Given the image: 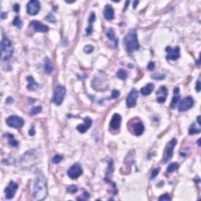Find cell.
<instances>
[{"mask_svg":"<svg viewBox=\"0 0 201 201\" xmlns=\"http://www.w3.org/2000/svg\"><path fill=\"white\" fill-rule=\"evenodd\" d=\"M91 125H92V119L90 117H86L84 119V124L78 125L76 128L80 133H85L87 130L90 129Z\"/></svg>","mask_w":201,"mask_h":201,"instance_id":"e0dca14e","label":"cell"},{"mask_svg":"<svg viewBox=\"0 0 201 201\" xmlns=\"http://www.w3.org/2000/svg\"><path fill=\"white\" fill-rule=\"evenodd\" d=\"M124 43L126 50L129 54H133L134 52L139 50L140 45L135 30H131L126 34V36L124 38Z\"/></svg>","mask_w":201,"mask_h":201,"instance_id":"7a4b0ae2","label":"cell"},{"mask_svg":"<svg viewBox=\"0 0 201 201\" xmlns=\"http://www.w3.org/2000/svg\"><path fill=\"white\" fill-rule=\"evenodd\" d=\"M35 134H36V133H35V129H34V126H32V130L31 129L29 131V135H30V136H34Z\"/></svg>","mask_w":201,"mask_h":201,"instance_id":"7bdbcfd3","label":"cell"},{"mask_svg":"<svg viewBox=\"0 0 201 201\" xmlns=\"http://www.w3.org/2000/svg\"><path fill=\"white\" fill-rule=\"evenodd\" d=\"M152 79L156 80H161L165 79V75L164 74H160V73H156V74H153V75L151 76Z\"/></svg>","mask_w":201,"mask_h":201,"instance_id":"f1b7e54d","label":"cell"},{"mask_svg":"<svg viewBox=\"0 0 201 201\" xmlns=\"http://www.w3.org/2000/svg\"><path fill=\"white\" fill-rule=\"evenodd\" d=\"M31 25L36 31H39V32H47L49 31V27L47 25H45L41 22L37 21H34L31 23Z\"/></svg>","mask_w":201,"mask_h":201,"instance_id":"2e32d148","label":"cell"},{"mask_svg":"<svg viewBox=\"0 0 201 201\" xmlns=\"http://www.w3.org/2000/svg\"><path fill=\"white\" fill-rule=\"evenodd\" d=\"M42 112V107L41 106H36V107H34L32 109H31V114L33 115H36V114L40 113Z\"/></svg>","mask_w":201,"mask_h":201,"instance_id":"d6a6232c","label":"cell"},{"mask_svg":"<svg viewBox=\"0 0 201 201\" xmlns=\"http://www.w3.org/2000/svg\"><path fill=\"white\" fill-rule=\"evenodd\" d=\"M194 105V100L191 97H186L180 101L178 105L179 112H186L191 108Z\"/></svg>","mask_w":201,"mask_h":201,"instance_id":"9c48e42d","label":"cell"},{"mask_svg":"<svg viewBox=\"0 0 201 201\" xmlns=\"http://www.w3.org/2000/svg\"><path fill=\"white\" fill-rule=\"evenodd\" d=\"M178 168H179V164L178 163H170V165L168 166V169H167V172L172 173L177 169H178Z\"/></svg>","mask_w":201,"mask_h":201,"instance_id":"484cf974","label":"cell"},{"mask_svg":"<svg viewBox=\"0 0 201 201\" xmlns=\"http://www.w3.org/2000/svg\"><path fill=\"white\" fill-rule=\"evenodd\" d=\"M155 68V64L154 62H149V65H148V69L149 70V71H152V70H154Z\"/></svg>","mask_w":201,"mask_h":201,"instance_id":"f35d334b","label":"cell"},{"mask_svg":"<svg viewBox=\"0 0 201 201\" xmlns=\"http://www.w3.org/2000/svg\"><path fill=\"white\" fill-rule=\"evenodd\" d=\"M46 19H47L49 22H52V23H54V22L56 21V19L54 17V16L53 15V14H51V13H50L49 15L47 16Z\"/></svg>","mask_w":201,"mask_h":201,"instance_id":"74e56055","label":"cell"},{"mask_svg":"<svg viewBox=\"0 0 201 201\" xmlns=\"http://www.w3.org/2000/svg\"><path fill=\"white\" fill-rule=\"evenodd\" d=\"M44 71L47 72V74H50L51 73L52 71H53V65H52L51 61L47 57L45 59V63H44Z\"/></svg>","mask_w":201,"mask_h":201,"instance_id":"7402d4cb","label":"cell"},{"mask_svg":"<svg viewBox=\"0 0 201 201\" xmlns=\"http://www.w3.org/2000/svg\"><path fill=\"white\" fill-rule=\"evenodd\" d=\"M94 50V47H92V46H90V45H88V46H86L85 48H84V51H85V53H87V54H90V53H92Z\"/></svg>","mask_w":201,"mask_h":201,"instance_id":"8d00e7d4","label":"cell"},{"mask_svg":"<svg viewBox=\"0 0 201 201\" xmlns=\"http://www.w3.org/2000/svg\"><path fill=\"white\" fill-rule=\"evenodd\" d=\"M200 79H199L198 80H197V83H196V91L197 92H200Z\"/></svg>","mask_w":201,"mask_h":201,"instance_id":"ab89813d","label":"cell"},{"mask_svg":"<svg viewBox=\"0 0 201 201\" xmlns=\"http://www.w3.org/2000/svg\"><path fill=\"white\" fill-rule=\"evenodd\" d=\"M83 198H81V199H82V200H87V199L89 198V197H90V194L88 193L87 192H85V193H83Z\"/></svg>","mask_w":201,"mask_h":201,"instance_id":"60d3db41","label":"cell"},{"mask_svg":"<svg viewBox=\"0 0 201 201\" xmlns=\"http://www.w3.org/2000/svg\"><path fill=\"white\" fill-rule=\"evenodd\" d=\"M177 139L176 138H173L171 141H170L169 143H168V146H167V149H166L165 155H164V157H163V162L168 163V161H170V160L172 158L173 156V151H174V149L176 146L177 144Z\"/></svg>","mask_w":201,"mask_h":201,"instance_id":"8992f818","label":"cell"},{"mask_svg":"<svg viewBox=\"0 0 201 201\" xmlns=\"http://www.w3.org/2000/svg\"><path fill=\"white\" fill-rule=\"evenodd\" d=\"M200 129L197 128L195 124H192L189 127V130H188V134H200Z\"/></svg>","mask_w":201,"mask_h":201,"instance_id":"4316f807","label":"cell"},{"mask_svg":"<svg viewBox=\"0 0 201 201\" xmlns=\"http://www.w3.org/2000/svg\"><path fill=\"white\" fill-rule=\"evenodd\" d=\"M5 17H6V13L5 12H2V17H2V19L3 20V19L5 18Z\"/></svg>","mask_w":201,"mask_h":201,"instance_id":"f6af8a7d","label":"cell"},{"mask_svg":"<svg viewBox=\"0 0 201 201\" xmlns=\"http://www.w3.org/2000/svg\"><path fill=\"white\" fill-rule=\"evenodd\" d=\"M40 10V3L36 0L30 1L27 5V11L30 15H36Z\"/></svg>","mask_w":201,"mask_h":201,"instance_id":"8fae6325","label":"cell"},{"mask_svg":"<svg viewBox=\"0 0 201 201\" xmlns=\"http://www.w3.org/2000/svg\"><path fill=\"white\" fill-rule=\"evenodd\" d=\"M62 159H63V157H62L61 155H55L54 157H53L52 161H53V163H59L62 160Z\"/></svg>","mask_w":201,"mask_h":201,"instance_id":"1f68e13d","label":"cell"},{"mask_svg":"<svg viewBox=\"0 0 201 201\" xmlns=\"http://www.w3.org/2000/svg\"><path fill=\"white\" fill-rule=\"evenodd\" d=\"M168 97V89L165 86L160 87V89L156 92V100L159 103H163L165 102L166 99Z\"/></svg>","mask_w":201,"mask_h":201,"instance_id":"9a60e30c","label":"cell"},{"mask_svg":"<svg viewBox=\"0 0 201 201\" xmlns=\"http://www.w3.org/2000/svg\"><path fill=\"white\" fill-rule=\"evenodd\" d=\"M106 36L108 37V39H110L111 41H115L116 42V44L117 45V43H118V39H116V34H115V31L112 29H109L107 30L106 31Z\"/></svg>","mask_w":201,"mask_h":201,"instance_id":"603a6c76","label":"cell"},{"mask_svg":"<svg viewBox=\"0 0 201 201\" xmlns=\"http://www.w3.org/2000/svg\"><path fill=\"white\" fill-rule=\"evenodd\" d=\"M200 116H199L198 117H197V123H198L199 126H200Z\"/></svg>","mask_w":201,"mask_h":201,"instance_id":"7dc6e473","label":"cell"},{"mask_svg":"<svg viewBox=\"0 0 201 201\" xmlns=\"http://www.w3.org/2000/svg\"><path fill=\"white\" fill-rule=\"evenodd\" d=\"M129 129L136 136H140L144 132V124H142L141 121H136L133 122L131 126H129Z\"/></svg>","mask_w":201,"mask_h":201,"instance_id":"7c38bea8","label":"cell"},{"mask_svg":"<svg viewBox=\"0 0 201 201\" xmlns=\"http://www.w3.org/2000/svg\"><path fill=\"white\" fill-rule=\"evenodd\" d=\"M104 17L108 21H112V19H114L115 13H114L113 8L111 5L105 6V10H104Z\"/></svg>","mask_w":201,"mask_h":201,"instance_id":"ac0fdd59","label":"cell"},{"mask_svg":"<svg viewBox=\"0 0 201 201\" xmlns=\"http://www.w3.org/2000/svg\"><path fill=\"white\" fill-rule=\"evenodd\" d=\"M1 58L4 61L10 59L13 54V47L10 39L7 37H3L1 42Z\"/></svg>","mask_w":201,"mask_h":201,"instance_id":"3957f363","label":"cell"},{"mask_svg":"<svg viewBox=\"0 0 201 201\" xmlns=\"http://www.w3.org/2000/svg\"><path fill=\"white\" fill-rule=\"evenodd\" d=\"M82 174H83V168L79 163H75L68 170V175L72 179H76Z\"/></svg>","mask_w":201,"mask_h":201,"instance_id":"52a82bcc","label":"cell"},{"mask_svg":"<svg viewBox=\"0 0 201 201\" xmlns=\"http://www.w3.org/2000/svg\"><path fill=\"white\" fill-rule=\"evenodd\" d=\"M116 75H117V77H118L119 79H120V80H125L126 78H127V72L124 69H119L118 72H117Z\"/></svg>","mask_w":201,"mask_h":201,"instance_id":"d4e9b609","label":"cell"},{"mask_svg":"<svg viewBox=\"0 0 201 201\" xmlns=\"http://www.w3.org/2000/svg\"><path fill=\"white\" fill-rule=\"evenodd\" d=\"M122 117L118 113L114 114L112 118L111 121H110V130L112 131H118L120 128V125H121Z\"/></svg>","mask_w":201,"mask_h":201,"instance_id":"5bb4252c","label":"cell"},{"mask_svg":"<svg viewBox=\"0 0 201 201\" xmlns=\"http://www.w3.org/2000/svg\"><path fill=\"white\" fill-rule=\"evenodd\" d=\"M13 25L16 26L18 29H21V27H22V21H21L20 17L16 16L15 17H14L13 21Z\"/></svg>","mask_w":201,"mask_h":201,"instance_id":"83f0119b","label":"cell"},{"mask_svg":"<svg viewBox=\"0 0 201 201\" xmlns=\"http://www.w3.org/2000/svg\"><path fill=\"white\" fill-rule=\"evenodd\" d=\"M18 188V184L14 182V181H10V184L5 189V196L6 198L8 200H10L14 196Z\"/></svg>","mask_w":201,"mask_h":201,"instance_id":"4fadbf2b","label":"cell"},{"mask_svg":"<svg viewBox=\"0 0 201 201\" xmlns=\"http://www.w3.org/2000/svg\"><path fill=\"white\" fill-rule=\"evenodd\" d=\"M65 94H66V89L65 87L61 85L57 86L55 88L54 99H53L54 104L57 105H61L64 100Z\"/></svg>","mask_w":201,"mask_h":201,"instance_id":"277c9868","label":"cell"},{"mask_svg":"<svg viewBox=\"0 0 201 201\" xmlns=\"http://www.w3.org/2000/svg\"><path fill=\"white\" fill-rule=\"evenodd\" d=\"M138 91L136 89H133V90L130 92L129 95L126 98V102L127 108H134L137 105V99L138 98Z\"/></svg>","mask_w":201,"mask_h":201,"instance_id":"ba28073f","label":"cell"},{"mask_svg":"<svg viewBox=\"0 0 201 201\" xmlns=\"http://www.w3.org/2000/svg\"><path fill=\"white\" fill-rule=\"evenodd\" d=\"M4 136L7 137L8 143L10 144L11 146H13V147H17L18 145L17 141H16L15 138H14V136L13 134H4Z\"/></svg>","mask_w":201,"mask_h":201,"instance_id":"cb8c5ba5","label":"cell"},{"mask_svg":"<svg viewBox=\"0 0 201 201\" xmlns=\"http://www.w3.org/2000/svg\"><path fill=\"white\" fill-rule=\"evenodd\" d=\"M160 168H154V169L152 170V173H151L150 178H151V179H154V178L158 175V174L160 173Z\"/></svg>","mask_w":201,"mask_h":201,"instance_id":"f546056e","label":"cell"},{"mask_svg":"<svg viewBox=\"0 0 201 201\" xmlns=\"http://www.w3.org/2000/svg\"><path fill=\"white\" fill-rule=\"evenodd\" d=\"M13 10L15 11V12H19V10H20V6L18 5V4H15L14 5V6H13Z\"/></svg>","mask_w":201,"mask_h":201,"instance_id":"b9f144b4","label":"cell"},{"mask_svg":"<svg viewBox=\"0 0 201 201\" xmlns=\"http://www.w3.org/2000/svg\"><path fill=\"white\" fill-rule=\"evenodd\" d=\"M6 124L10 127L13 128H21L24 126V120L23 119L17 116H11L6 119Z\"/></svg>","mask_w":201,"mask_h":201,"instance_id":"5b68a950","label":"cell"},{"mask_svg":"<svg viewBox=\"0 0 201 201\" xmlns=\"http://www.w3.org/2000/svg\"><path fill=\"white\" fill-rule=\"evenodd\" d=\"M119 95H120V92H119V90H112V92L111 98H112V99H117V98L119 97Z\"/></svg>","mask_w":201,"mask_h":201,"instance_id":"836d02e7","label":"cell"},{"mask_svg":"<svg viewBox=\"0 0 201 201\" xmlns=\"http://www.w3.org/2000/svg\"><path fill=\"white\" fill-rule=\"evenodd\" d=\"M47 179L43 174H39L37 175L35 181L32 196L36 200H43L47 196Z\"/></svg>","mask_w":201,"mask_h":201,"instance_id":"6da1fadb","label":"cell"},{"mask_svg":"<svg viewBox=\"0 0 201 201\" xmlns=\"http://www.w3.org/2000/svg\"><path fill=\"white\" fill-rule=\"evenodd\" d=\"M179 100H180V90L178 87H175L174 90V96H173L172 100H171V103L170 105V108L172 109H174Z\"/></svg>","mask_w":201,"mask_h":201,"instance_id":"d6986e66","label":"cell"},{"mask_svg":"<svg viewBox=\"0 0 201 201\" xmlns=\"http://www.w3.org/2000/svg\"><path fill=\"white\" fill-rule=\"evenodd\" d=\"M27 80H28V82H29V84L27 86V89H28L29 91H34V90H36V89L38 88L39 84L36 83V81H35V80H34V78L32 77L31 75H30V76H29V77L27 78Z\"/></svg>","mask_w":201,"mask_h":201,"instance_id":"ffe728a7","label":"cell"},{"mask_svg":"<svg viewBox=\"0 0 201 201\" xmlns=\"http://www.w3.org/2000/svg\"><path fill=\"white\" fill-rule=\"evenodd\" d=\"M166 52L168 54L167 55V59L168 61H175L180 57V48L178 47H176L174 48L168 47L166 48Z\"/></svg>","mask_w":201,"mask_h":201,"instance_id":"30bf717a","label":"cell"},{"mask_svg":"<svg viewBox=\"0 0 201 201\" xmlns=\"http://www.w3.org/2000/svg\"><path fill=\"white\" fill-rule=\"evenodd\" d=\"M171 200V198L169 196V194L168 193L162 195V196L159 197V200Z\"/></svg>","mask_w":201,"mask_h":201,"instance_id":"d590c367","label":"cell"},{"mask_svg":"<svg viewBox=\"0 0 201 201\" xmlns=\"http://www.w3.org/2000/svg\"><path fill=\"white\" fill-rule=\"evenodd\" d=\"M153 90H154V85H153L152 83H149V84H147L145 87L142 88L141 93H142V95L147 96L152 93V91H153Z\"/></svg>","mask_w":201,"mask_h":201,"instance_id":"44dd1931","label":"cell"},{"mask_svg":"<svg viewBox=\"0 0 201 201\" xmlns=\"http://www.w3.org/2000/svg\"><path fill=\"white\" fill-rule=\"evenodd\" d=\"M78 191V187L75 186H70L68 188H67V192L69 193H75Z\"/></svg>","mask_w":201,"mask_h":201,"instance_id":"4dcf8cb0","label":"cell"},{"mask_svg":"<svg viewBox=\"0 0 201 201\" xmlns=\"http://www.w3.org/2000/svg\"><path fill=\"white\" fill-rule=\"evenodd\" d=\"M13 102V99L11 98H8L7 100H6V103L7 104H11Z\"/></svg>","mask_w":201,"mask_h":201,"instance_id":"ee69618b","label":"cell"},{"mask_svg":"<svg viewBox=\"0 0 201 201\" xmlns=\"http://www.w3.org/2000/svg\"><path fill=\"white\" fill-rule=\"evenodd\" d=\"M138 3H139L138 1H135V2H134V8H136V6L137 5Z\"/></svg>","mask_w":201,"mask_h":201,"instance_id":"bcb514c9","label":"cell"},{"mask_svg":"<svg viewBox=\"0 0 201 201\" xmlns=\"http://www.w3.org/2000/svg\"><path fill=\"white\" fill-rule=\"evenodd\" d=\"M95 18H96V15L95 13L92 12L91 14H90V17H89V23H90V26H92V24H93L94 21H95Z\"/></svg>","mask_w":201,"mask_h":201,"instance_id":"e575fe53","label":"cell"}]
</instances>
